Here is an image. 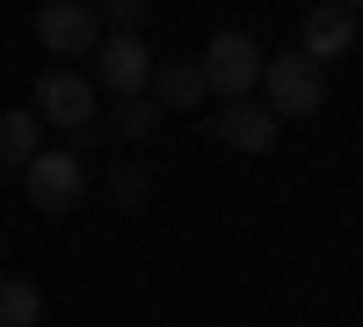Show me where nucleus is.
Wrapping results in <instances>:
<instances>
[{
  "mask_svg": "<svg viewBox=\"0 0 363 327\" xmlns=\"http://www.w3.org/2000/svg\"><path fill=\"white\" fill-rule=\"evenodd\" d=\"M29 109H37L44 131H87L95 124V80H80L73 66H51L29 95Z\"/></svg>",
  "mask_w": 363,
  "mask_h": 327,
  "instance_id": "nucleus-3",
  "label": "nucleus"
},
{
  "mask_svg": "<svg viewBox=\"0 0 363 327\" xmlns=\"http://www.w3.org/2000/svg\"><path fill=\"white\" fill-rule=\"evenodd\" d=\"M37 44L51 58H80L102 44V8L95 0H44L37 8Z\"/></svg>",
  "mask_w": 363,
  "mask_h": 327,
  "instance_id": "nucleus-4",
  "label": "nucleus"
},
{
  "mask_svg": "<svg viewBox=\"0 0 363 327\" xmlns=\"http://www.w3.org/2000/svg\"><path fill=\"white\" fill-rule=\"evenodd\" d=\"M145 95H153L160 109H174V116H182V109H196L211 87H203V73L189 66V58H167V66H153V87H145Z\"/></svg>",
  "mask_w": 363,
  "mask_h": 327,
  "instance_id": "nucleus-9",
  "label": "nucleus"
},
{
  "mask_svg": "<svg viewBox=\"0 0 363 327\" xmlns=\"http://www.w3.org/2000/svg\"><path fill=\"white\" fill-rule=\"evenodd\" d=\"M349 37H356V15L342 8V0H320V8L298 15V51H306L313 66H335V58L349 51Z\"/></svg>",
  "mask_w": 363,
  "mask_h": 327,
  "instance_id": "nucleus-7",
  "label": "nucleus"
},
{
  "mask_svg": "<svg viewBox=\"0 0 363 327\" xmlns=\"http://www.w3.org/2000/svg\"><path fill=\"white\" fill-rule=\"evenodd\" d=\"M95 51H102V87H116V102H131V95L153 87V66H160V58L145 51L138 29H116V37H102Z\"/></svg>",
  "mask_w": 363,
  "mask_h": 327,
  "instance_id": "nucleus-6",
  "label": "nucleus"
},
{
  "mask_svg": "<svg viewBox=\"0 0 363 327\" xmlns=\"http://www.w3.org/2000/svg\"><path fill=\"white\" fill-rule=\"evenodd\" d=\"M44 124H37V109H8V116H0V160H8V167H29V160H37L44 153Z\"/></svg>",
  "mask_w": 363,
  "mask_h": 327,
  "instance_id": "nucleus-10",
  "label": "nucleus"
},
{
  "mask_svg": "<svg viewBox=\"0 0 363 327\" xmlns=\"http://www.w3.org/2000/svg\"><path fill=\"white\" fill-rule=\"evenodd\" d=\"M262 44L247 37V29H218V37L203 44V58H196V73H203V87L218 102H247L255 87H262Z\"/></svg>",
  "mask_w": 363,
  "mask_h": 327,
  "instance_id": "nucleus-1",
  "label": "nucleus"
},
{
  "mask_svg": "<svg viewBox=\"0 0 363 327\" xmlns=\"http://www.w3.org/2000/svg\"><path fill=\"white\" fill-rule=\"evenodd\" d=\"M262 95H269V116H313L327 102V66H313L306 51H284V58H269L262 66Z\"/></svg>",
  "mask_w": 363,
  "mask_h": 327,
  "instance_id": "nucleus-2",
  "label": "nucleus"
},
{
  "mask_svg": "<svg viewBox=\"0 0 363 327\" xmlns=\"http://www.w3.org/2000/svg\"><path fill=\"white\" fill-rule=\"evenodd\" d=\"M95 8H102V15H109V8H116V0H95Z\"/></svg>",
  "mask_w": 363,
  "mask_h": 327,
  "instance_id": "nucleus-15",
  "label": "nucleus"
},
{
  "mask_svg": "<svg viewBox=\"0 0 363 327\" xmlns=\"http://www.w3.org/2000/svg\"><path fill=\"white\" fill-rule=\"evenodd\" d=\"M153 124H160V102H153V95H131V102H116V131H124V138H145Z\"/></svg>",
  "mask_w": 363,
  "mask_h": 327,
  "instance_id": "nucleus-12",
  "label": "nucleus"
},
{
  "mask_svg": "<svg viewBox=\"0 0 363 327\" xmlns=\"http://www.w3.org/2000/svg\"><path fill=\"white\" fill-rule=\"evenodd\" d=\"M44 313V291L29 277H0V327H37Z\"/></svg>",
  "mask_w": 363,
  "mask_h": 327,
  "instance_id": "nucleus-11",
  "label": "nucleus"
},
{
  "mask_svg": "<svg viewBox=\"0 0 363 327\" xmlns=\"http://www.w3.org/2000/svg\"><path fill=\"white\" fill-rule=\"evenodd\" d=\"M22 182H29V204H37V211H73L80 189H87V167L73 153H58V145H44V153L22 167Z\"/></svg>",
  "mask_w": 363,
  "mask_h": 327,
  "instance_id": "nucleus-5",
  "label": "nucleus"
},
{
  "mask_svg": "<svg viewBox=\"0 0 363 327\" xmlns=\"http://www.w3.org/2000/svg\"><path fill=\"white\" fill-rule=\"evenodd\" d=\"M342 8H349V15H356V8H363V0H342Z\"/></svg>",
  "mask_w": 363,
  "mask_h": 327,
  "instance_id": "nucleus-14",
  "label": "nucleus"
},
{
  "mask_svg": "<svg viewBox=\"0 0 363 327\" xmlns=\"http://www.w3.org/2000/svg\"><path fill=\"white\" fill-rule=\"evenodd\" d=\"M116 204H145V174H138V167L116 174Z\"/></svg>",
  "mask_w": 363,
  "mask_h": 327,
  "instance_id": "nucleus-13",
  "label": "nucleus"
},
{
  "mask_svg": "<svg viewBox=\"0 0 363 327\" xmlns=\"http://www.w3.org/2000/svg\"><path fill=\"white\" fill-rule=\"evenodd\" d=\"M277 116H269V102H225V116H218V138L233 145V153H269L277 145Z\"/></svg>",
  "mask_w": 363,
  "mask_h": 327,
  "instance_id": "nucleus-8",
  "label": "nucleus"
}]
</instances>
